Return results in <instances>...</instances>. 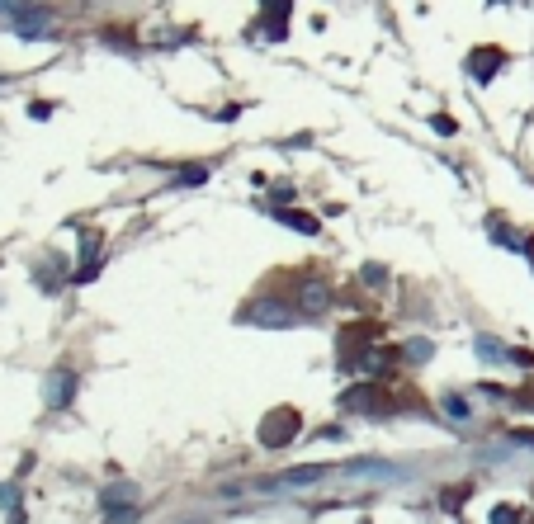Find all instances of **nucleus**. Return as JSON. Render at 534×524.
Returning <instances> with one entry per match:
<instances>
[{"mask_svg":"<svg viewBox=\"0 0 534 524\" xmlns=\"http://www.w3.org/2000/svg\"><path fill=\"white\" fill-rule=\"evenodd\" d=\"M502 62H506V52H502V48H478V52L468 57V71H473L478 80H487Z\"/></svg>","mask_w":534,"mask_h":524,"instance_id":"7ed1b4c3","label":"nucleus"},{"mask_svg":"<svg viewBox=\"0 0 534 524\" xmlns=\"http://www.w3.org/2000/svg\"><path fill=\"white\" fill-rule=\"evenodd\" d=\"M279 218H284L289 227H298V232H308V237L317 232V218H312V213H298V208H289V213H279Z\"/></svg>","mask_w":534,"mask_h":524,"instance_id":"423d86ee","label":"nucleus"},{"mask_svg":"<svg viewBox=\"0 0 534 524\" xmlns=\"http://www.w3.org/2000/svg\"><path fill=\"white\" fill-rule=\"evenodd\" d=\"M378 340V326L374 321H355V326H346L341 331V359L346 364H364V349Z\"/></svg>","mask_w":534,"mask_h":524,"instance_id":"f03ea898","label":"nucleus"},{"mask_svg":"<svg viewBox=\"0 0 534 524\" xmlns=\"http://www.w3.org/2000/svg\"><path fill=\"white\" fill-rule=\"evenodd\" d=\"M492 524H516V510H511V506H497V510H492Z\"/></svg>","mask_w":534,"mask_h":524,"instance_id":"1a4fd4ad","label":"nucleus"},{"mask_svg":"<svg viewBox=\"0 0 534 524\" xmlns=\"http://www.w3.org/2000/svg\"><path fill=\"white\" fill-rule=\"evenodd\" d=\"M260 24H265L269 38H284V24H289V5H269V15L260 19Z\"/></svg>","mask_w":534,"mask_h":524,"instance_id":"39448f33","label":"nucleus"},{"mask_svg":"<svg viewBox=\"0 0 534 524\" xmlns=\"http://www.w3.org/2000/svg\"><path fill=\"white\" fill-rule=\"evenodd\" d=\"M327 468H293V473H284V482H312V477H322Z\"/></svg>","mask_w":534,"mask_h":524,"instance_id":"0eeeda50","label":"nucleus"},{"mask_svg":"<svg viewBox=\"0 0 534 524\" xmlns=\"http://www.w3.org/2000/svg\"><path fill=\"white\" fill-rule=\"evenodd\" d=\"M435 132H444V137H449V132H454V118H449V113H435Z\"/></svg>","mask_w":534,"mask_h":524,"instance_id":"9d476101","label":"nucleus"},{"mask_svg":"<svg viewBox=\"0 0 534 524\" xmlns=\"http://www.w3.org/2000/svg\"><path fill=\"white\" fill-rule=\"evenodd\" d=\"M204 180H208L204 166H189V170H180V185H204Z\"/></svg>","mask_w":534,"mask_h":524,"instance_id":"6e6552de","label":"nucleus"},{"mask_svg":"<svg viewBox=\"0 0 534 524\" xmlns=\"http://www.w3.org/2000/svg\"><path fill=\"white\" fill-rule=\"evenodd\" d=\"M298 430H303V416L293 411V406H279V411H269L265 420H260V444L265 449H284Z\"/></svg>","mask_w":534,"mask_h":524,"instance_id":"f257e3e1","label":"nucleus"},{"mask_svg":"<svg viewBox=\"0 0 534 524\" xmlns=\"http://www.w3.org/2000/svg\"><path fill=\"white\" fill-rule=\"evenodd\" d=\"M346 406H360V411L383 406V392H378V387H350V392H346Z\"/></svg>","mask_w":534,"mask_h":524,"instance_id":"20e7f679","label":"nucleus"}]
</instances>
